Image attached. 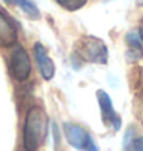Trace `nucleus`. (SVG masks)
Segmentation results:
<instances>
[{
	"instance_id": "9",
	"label": "nucleus",
	"mask_w": 143,
	"mask_h": 151,
	"mask_svg": "<svg viewBox=\"0 0 143 151\" xmlns=\"http://www.w3.org/2000/svg\"><path fill=\"white\" fill-rule=\"evenodd\" d=\"M126 43L129 46V54L134 56V60L143 57V48L140 43V36L135 32H128L126 36Z\"/></svg>"
},
{
	"instance_id": "8",
	"label": "nucleus",
	"mask_w": 143,
	"mask_h": 151,
	"mask_svg": "<svg viewBox=\"0 0 143 151\" xmlns=\"http://www.w3.org/2000/svg\"><path fill=\"white\" fill-rule=\"evenodd\" d=\"M6 3L9 5H14V6H19L26 16H29L31 19H39L40 17V12L37 9V6L34 5L31 0H5Z\"/></svg>"
},
{
	"instance_id": "12",
	"label": "nucleus",
	"mask_w": 143,
	"mask_h": 151,
	"mask_svg": "<svg viewBox=\"0 0 143 151\" xmlns=\"http://www.w3.org/2000/svg\"><path fill=\"white\" fill-rule=\"evenodd\" d=\"M125 151H143V137L139 139H132L126 147H123Z\"/></svg>"
},
{
	"instance_id": "7",
	"label": "nucleus",
	"mask_w": 143,
	"mask_h": 151,
	"mask_svg": "<svg viewBox=\"0 0 143 151\" xmlns=\"http://www.w3.org/2000/svg\"><path fill=\"white\" fill-rule=\"evenodd\" d=\"M17 28L14 22L0 11V46H12L17 43Z\"/></svg>"
},
{
	"instance_id": "1",
	"label": "nucleus",
	"mask_w": 143,
	"mask_h": 151,
	"mask_svg": "<svg viewBox=\"0 0 143 151\" xmlns=\"http://www.w3.org/2000/svg\"><path fill=\"white\" fill-rule=\"evenodd\" d=\"M48 133V116L42 106H31L23 122V150L37 151L43 145Z\"/></svg>"
},
{
	"instance_id": "11",
	"label": "nucleus",
	"mask_w": 143,
	"mask_h": 151,
	"mask_svg": "<svg viewBox=\"0 0 143 151\" xmlns=\"http://www.w3.org/2000/svg\"><path fill=\"white\" fill-rule=\"evenodd\" d=\"M134 109H135V114H137V117L140 119V122H143V93L135 96Z\"/></svg>"
},
{
	"instance_id": "3",
	"label": "nucleus",
	"mask_w": 143,
	"mask_h": 151,
	"mask_svg": "<svg viewBox=\"0 0 143 151\" xmlns=\"http://www.w3.org/2000/svg\"><path fill=\"white\" fill-rule=\"evenodd\" d=\"M9 74L14 77L17 82H25L31 76V59L28 51L22 45H17L12 50L9 56V63H8Z\"/></svg>"
},
{
	"instance_id": "5",
	"label": "nucleus",
	"mask_w": 143,
	"mask_h": 151,
	"mask_svg": "<svg viewBox=\"0 0 143 151\" xmlns=\"http://www.w3.org/2000/svg\"><path fill=\"white\" fill-rule=\"evenodd\" d=\"M32 52H34V59H36L40 76L45 80H51L54 77V74H56V65L51 60V57L48 56L46 48L42 43H36L32 48Z\"/></svg>"
},
{
	"instance_id": "14",
	"label": "nucleus",
	"mask_w": 143,
	"mask_h": 151,
	"mask_svg": "<svg viewBox=\"0 0 143 151\" xmlns=\"http://www.w3.org/2000/svg\"><path fill=\"white\" fill-rule=\"evenodd\" d=\"M140 37L143 40V20H142V25H140Z\"/></svg>"
},
{
	"instance_id": "10",
	"label": "nucleus",
	"mask_w": 143,
	"mask_h": 151,
	"mask_svg": "<svg viewBox=\"0 0 143 151\" xmlns=\"http://www.w3.org/2000/svg\"><path fill=\"white\" fill-rule=\"evenodd\" d=\"M56 2L66 11H77L88 3V0H56Z\"/></svg>"
},
{
	"instance_id": "15",
	"label": "nucleus",
	"mask_w": 143,
	"mask_h": 151,
	"mask_svg": "<svg viewBox=\"0 0 143 151\" xmlns=\"http://www.w3.org/2000/svg\"><path fill=\"white\" fill-rule=\"evenodd\" d=\"M137 5L139 6H143V0H137Z\"/></svg>"
},
{
	"instance_id": "6",
	"label": "nucleus",
	"mask_w": 143,
	"mask_h": 151,
	"mask_svg": "<svg viewBox=\"0 0 143 151\" xmlns=\"http://www.w3.org/2000/svg\"><path fill=\"white\" fill-rule=\"evenodd\" d=\"M63 133L66 136L68 143L76 150H83L86 140L91 136L83 127L77 125V123H71V122H66L63 125Z\"/></svg>"
},
{
	"instance_id": "4",
	"label": "nucleus",
	"mask_w": 143,
	"mask_h": 151,
	"mask_svg": "<svg viewBox=\"0 0 143 151\" xmlns=\"http://www.w3.org/2000/svg\"><path fill=\"white\" fill-rule=\"evenodd\" d=\"M97 100H99V106H100V113H102V119L106 125H111L115 131H119L122 127V119L119 117V114L115 113V109L112 106V100L103 90L97 91Z\"/></svg>"
},
{
	"instance_id": "13",
	"label": "nucleus",
	"mask_w": 143,
	"mask_h": 151,
	"mask_svg": "<svg viewBox=\"0 0 143 151\" xmlns=\"http://www.w3.org/2000/svg\"><path fill=\"white\" fill-rule=\"evenodd\" d=\"M83 151H99V147L95 145V142H94V139L91 136H89V139L86 140L85 147H83Z\"/></svg>"
},
{
	"instance_id": "2",
	"label": "nucleus",
	"mask_w": 143,
	"mask_h": 151,
	"mask_svg": "<svg viewBox=\"0 0 143 151\" xmlns=\"http://www.w3.org/2000/svg\"><path fill=\"white\" fill-rule=\"evenodd\" d=\"M77 56L83 59L85 62L91 63L105 65L108 62V48L102 39L94 36H85L79 40L77 43Z\"/></svg>"
}]
</instances>
